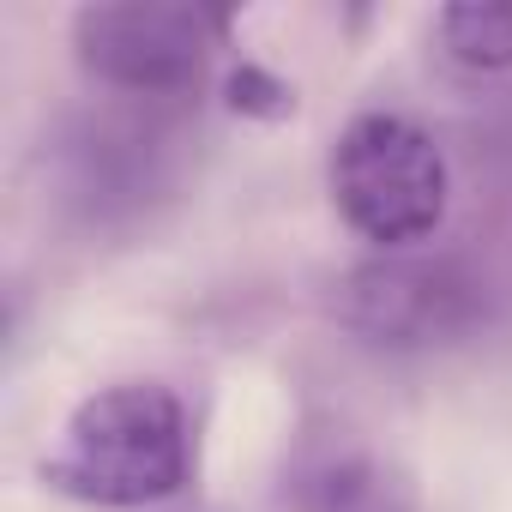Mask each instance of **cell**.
<instances>
[{
	"mask_svg": "<svg viewBox=\"0 0 512 512\" xmlns=\"http://www.w3.org/2000/svg\"><path fill=\"white\" fill-rule=\"evenodd\" d=\"M43 482L67 500L133 512L193 482V422L163 380H115L73 404Z\"/></svg>",
	"mask_w": 512,
	"mask_h": 512,
	"instance_id": "6da1fadb",
	"label": "cell"
},
{
	"mask_svg": "<svg viewBox=\"0 0 512 512\" xmlns=\"http://www.w3.org/2000/svg\"><path fill=\"white\" fill-rule=\"evenodd\" d=\"M326 181L338 217L380 253H410L416 241H428L446 223L452 199L446 151L434 145L428 127L392 109H362L344 121Z\"/></svg>",
	"mask_w": 512,
	"mask_h": 512,
	"instance_id": "7a4b0ae2",
	"label": "cell"
},
{
	"mask_svg": "<svg viewBox=\"0 0 512 512\" xmlns=\"http://www.w3.org/2000/svg\"><path fill=\"white\" fill-rule=\"evenodd\" d=\"M235 13L199 0H121L73 13L79 67L127 97H187L205 79L211 49H223Z\"/></svg>",
	"mask_w": 512,
	"mask_h": 512,
	"instance_id": "3957f363",
	"label": "cell"
},
{
	"mask_svg": "<svg viewBox=\"0 0 512 512\" xmlns=\"http://www.w3.org/2000/svg\"><path fill=\"white\" fill-rule=\"evenodd\" d=\"M338 320L386 350H428L464 338L482 320V284L458 260H422V253H380L338 284Z\"/></svg>",
	"mask_w": 512,
	"mask_h": 512,
	"instance_id": "277c9868",
	"label": "cell"
},
{
	"mask_svg": "<svg viewBox=\"0 0 512 512\" xmlns=\"http://www.w3.org/2000/svg\"><path fill=\"white\" fill-rule=\"evenodd\" d=\"M434 37H440V55L464 73L512 67V7H440Z\"/></svg>",
	"mask_w": 512,
	"mask_h": 512,
	"instance_id": "5b68a950",
	"label": "cell"
},
{
	"mask_svg": "<svg viewBox=\"0 0 512 512\" xmlns=\"http://www.w3.org/2000/svg\"><path fill=\"white\" fill-rule=\"evenodd\" d=\"M229 103H235L241 115H266V121H278V115L296 109V91H290L284 79H272L266 67H241V73L229 79Z\"/></svg>",
	"mask_w": 512,
	"mask_h": 512,
	"instance_id": "8992f818",
	"label": "cell"
}]
</instances>
